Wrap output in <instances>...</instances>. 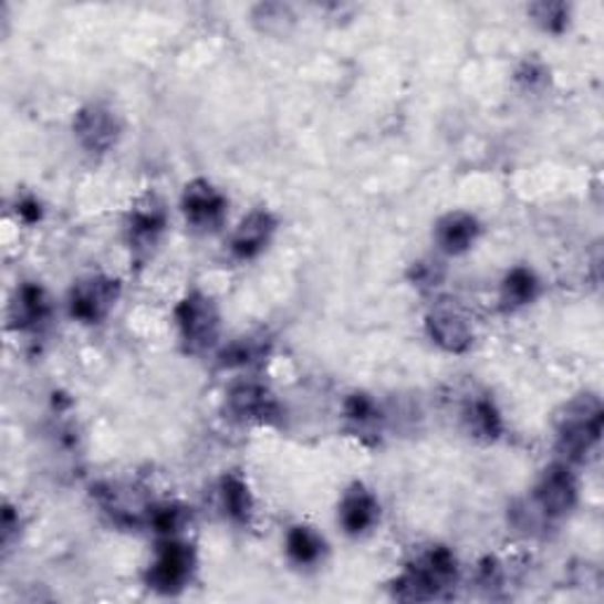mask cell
Wrapping results in <instances>:
<instances>
[{
	"label": "cell",
	"mask_w": 604,
	"mask_h": 604,
	"mask_svg": "<svg viewBox=\"0 0 604 604\" xmlns=\"http://www.w3.org/2000/svg\"><path fill=\"white\" fill-rule=\"evenodd\" d=\"M518 81L527 87V91H539L548 83V69L541 62H524L518 71Z\"/></svg>",
	"instance_id": "cell-25"
},
{
	"label": "cell",
	"mask_w": 604,
	"mask_h": 604,
	"mask_svg": "<svg viewBox=\"0 0 604 604\" xmlns=\"http://www.w3.org/2000/svg\"><path fill=\"white\" fill-rule=\"evenodd\" d=\"M458 579V562L449 548L437 545L420 555L395 581V597L404 602H425L447 595Z\"/></svg>",
	"instance_id": "cell-1"
},
{
	"label": "cell",
	"mask_w": 604,
	"mask_h": 604,
	"mask_svg": "<svg viewBox=\"0 0 604 604\" xmlns=\"http://www.w3.org/2000/svg\"><path fill=\"white\" fill-rule=\"evenodd\" d=\"M345 418L354 430L364 435L368 428H376L381 420V408L364 393H354L345 402Z\"/></svg>",
	"instance_id": "cell-21"
},
{
	"label": "cell",
	"mask_w": 604,
	"mask_h": 604,
	"mask_svg": "<svg viewBox=\"0 0 604 604\" xmlns=\"http://www.w3.org/2000/svg\"><path fill=\"white\" fill-rule=\"evenodd\" d=\"M189 520V512L185 506L180 503H162V506H152L149 510V520L147 524L158 531V534L175 537L177 531H183V527Z\"/></svg>",
	"instance_id": "cell-22"
},
{
	"label": "cell",
	"mask_w": 604,
	"mask_h": 604,
	"mask_svg": "<svg viewBox=\"0 0 604 604\" xmlns=\"http://www.w3.org/2000/svg\"><path fill=\"white\" fill-rule=\"evenodd\" d=\"M277 229V220L272 218L270 210H253L248 212V216L241 220V225L237 227V232L232 237V253L239 260H253L258 258L268 243L274 237Z\"/></svg>",
	"instance_id": "cell-12"
},
{
	"label": "cell",
	"mask_w": 604,
	"mask_h": 604,
	"mask_svg": "<svg viewBox=\"0 0 604 604\" xmlns=\"http://www.w3.org/2000/svg\"><path fill=\"white\" fill-rule=\"evenodd\" d=\"M97 501L104 508V512H110L112 520L121 527H137L149 520L152 503L137 499L135 489L106 485L97 489Z\"/></svg>",
	"instance_id": "cell-13"
},
{
	"label": "cell",
	"mask_w": 604,
	"mask_h": 604,
	"mask_svg": "<svg viewBox=\"0 0 604 604\" xmlns=\"http://www.w3.org/2000/svg\"><path fill=\"white\" fill-rule=\"evenodd\" d=\"M121 283L110 277H85L69 293V312L83 324H100L114 310Z\"/></svg>",
	"instance_id": "cell-6"
},
{
	"label": "cell",
	"mask_w": 604,
	"mask_h": 604,
	"mask_svg": "<svg viewBox=\"0 0 604 604\" xmlns=\"http://www.w3.org/2000/svg\"><path fill=\"white\" fill-rule=\"evenodd\" d=\"M229 414L246 423H274L279 418V404L264 385L239 383L227 395Z\"/></svg>",
	"instance_id": "cell-9"
},
{
	"label": "cell",
	"mask_w": 604,
	"mask_h": 604,
	"mask_svg": "<svg viewBox=\"0 0 604 604\" xmlns=\"http://www.w3.org/2000/svg\"><path fill=\"white\" fill-rule=\"evenodd\" d=\"M260 345L256 341H237L222 352L225 366H246L260 357Z\"/></svg>",
	"instance_id": "cell-24"
},
{
	"label": "cell",
	"mask_w": 604,
	"mask_h": 604,
	"mask_svg": "<svg viewBox=\"0 0 604 604\" xmlns=\"http://www.w3.org/2000/svg\"><path fill=\"white\" fill-rule=\"evenodd\" d=\"M17 212H20V218L24 222H35V220H41V204L33 201V199H24V201H20V206H17Z\"/></svg>",
	"instance_id": "cell-27"
},
{
	"label": "cell",
	"mask_w": 604,
	"mask_h": 604,
	"mask_svg": "<svg viewBox=\"0 0 604 604\" xmlns=\"http://www.w3.org/2000/svg\"><path fill=\"white\" fill-rule=\"evenodd\" d=\"M531 14L537 17V22L545 29L560 33L566 29V22H570V8L564 3H539L531 8Z\"/></svg>",
	"instance_id": "cell-23"
},
{
	"label": "cell",
	"mask_w": 604,
	"mask_h": 604,
	"mask_svg": "<svg viewBox=\"0 0 604 604\" xmlns=\"http://www.w3.org/2000/svg\"><path fill=\"white\" fill-rule=\"evenodd\" d=\"M166 229V210L154 197L142 201L137 208H133L128 218V239L135 251H147V248L156 246L158 237Z\"/></svg>",
	"instance_id": "cell-15"
},
{
	"label": "cell",
	"mask_w": 604,
	"mask_h": 604,
	"mask_svg": "<svg viewBox=\"0 0 604 604\" xmlns=\"http://www.w3.org/2000/svg\"><path fill=\"white\" fill-rule=\"evenodd\" d=\"M381 518L378 499L364 485H352L343 501L337 506V522L343 524L350 537H362L368 529L376 527Z\"/></svg>",
	"instance_id": "cell-11"
},
{
	"label": "cell",
	"mask_w": 604,
	"mask_h": 604,
	"mask_svg": "<svg viewBox=\"0 0 604 604\" xmlns=\"http://www.w3.org/2000/svg\"><path fill=\"white\" fill-rule=\"evenodd\" d=\"M183 210L187 222L199 232H212L227 218V199L206 180H194L185 187Z\"/></svg>",
	"instance_id": "cell-7"
},
{
	"label": "cell",
	"mask_w": 604,
	"mask_h": 604,
	"mask_svg": "<svg viewBox=\"0 0 604 604\" xmlns=\"http://www.w3.org/2000/svg\"><path fill=\"white\" fill-rule=\"evenodd\" d=\"M52 314L48 293L39 287V283H24L17 291L14 302L10 308V319L17 331H39L48 324Z\"/></svg>",
	"instance_id": "cell-14"
},
{
	"label": "cell",
	"mask_w": 604,
	"mask_h": 604,
	"mask_svg": "<svg viewBox=\"0 0 604 604\" xmlns=\"http://www.w3.org/2000/svg\"><path fill=\"white\" fill-rule=\"evenodd\" d=\"M539 295V279L527 268H514L508 272L501 287V300L508 310H518L534 302Z\"/></svg>",
	"instance_id": "cell-20"
},
{
	"label": "cell",
	"mask_w": 604,
	"mask_h": 604,
	"mask_svg": "<svg viewBox=\"0 0 604 604\" xmlns=\"http://www.w3.org/2000/svg\"><path fill=\"white\" fill-rule=\"evenodd\" d=\"M464 423L472 437L485 439V441L499 439L503 433V420H501L499 408H496V404L487 397H477L466 404Z\"/></svg>",
	"instance_id": "cell-17"
},
{
	"label": "cell",
	"mask_w": 604,
	"mask_h": 604,
	"mask_svg": "<svg viewBox=\"0 0 604 604\" xmlns=\"http://www.w3.org/2000/svg\"><path fill=\"white\" fill-rule=\"evenodd\" d=\"M412 279L418 283V287H437V281L441 279V270L437 268V262H418L414 272H412Z\"/></svg>",
	"instance_id": "cell-26"
},
{
	"label": "cell",
	"mask_w": 604,
	"mask_h": 604,
	"mask_svg": "<svg viewBox=\"0 0 604 604\" xmlns=\"http://www.w3.org/2000/svg\"><path fill=\"white\" fill-rule=\"evenodd\" d=\"M74 133L83 149L93 154L110 152L121 135V123L112 110L102 104H91L76 114Z\"/></svg>",
	"instance_id": "cell-8"
},
{
	"label": "cell",
	"mask_w": 604,
	"mask_h": 604,
	"mask_svg": "<svg viewBox=\"0 0 604 604\" xmlns=\"http://www.w3.org/2000/svg\"><path fill=\"white\" fill-rule=\"evenodd\" d=\"M425 326H428V335L433 337V343L451 354H464L472 345V329L468 324V319L456 308L447 305L435 308L428 314Z\"/></svg>",
	"instance_id": "cell-10"
},
{
	"label": "cell",
	"mask_w": 604,
	"mask_h": 604,
	"mask_svg": "<svg viewBox=\"0 0 604 604\" xmlns=\"http://www.w3.org/2000/svg\"><path fill=\"white\" fill-rule=\"evenodd\" d=\"M175 322L187 352L199 354L216 345L220 335V312L208 295L189 293L175 308Z\"/></svg>",
	"instance_id": "cell-3"
},
{
	"label": "cell",
	"mask_w": 604,
	"mask_h": 604,
	"mask_svg": "<svg viewBox=\"0 0 604 604\" xmlns=\"http://www.w3.org/2000/svg\"><path fill=\"white\" fill-rule=\"evenodd\" d=\"M220 499H222V508L227 512L229 520H235L239 524H246L251 520L253 514V493L248 489L246 479L229 472L222 477L220 482Z\"/></svg>",
	"instance_id": "cell-18"
},
{
	"label": "cell",
	"mask_w": 604,
	"mask_h": 604,
	"mask_svg": "<svg viewBox=\"0 0 604 604\" xmlns=\"http://www.w3.org/2000/svg\"><path fill=\"white\" fill-rule=\"evenodd\" d=\"M479 237V222L470 216V212H449L444 216L435 227V241L444 253L460 256Z\"/></svg>",
	"instance_id": "cell-16"
},
{
	"label": "cell",
	"mask_w": 604,
	"mask_h": 604,
	"mask_svg": "<svg viewBox=\"0 0 604 604\" xmlns=\"http://www.w3.org/2000/svg\"><path fill=\"white\" fill-rule=\"evenodd\" d=\"M194 566H197V558H194L191 545L168 537L164 543H158L156 560L147 572L149 589L164 595L180 593L191 581Z\"/></svg>",
	"instance_id": "cell-5"
},
{
	"label": "cell",
	"mask_w": 604,
	"mask_h": 604,
	"mask_svg": "<svg viewBox=\"0 0 604 604\" xmlns=\"http://www.w3.org/2000/svg\"><path fill=\"white\" fill-rule=\"evenodd\" d=\"M579 501V485L572 468L566 464H553L543 470L539 485L534 489V501L531 508L537 514V520L550 522L562 520L574 510Z\"/></svg>",
	"instance_id": "cell-4"
},
{
	"label": "cell",
	"mask_w": 604,
	"mask_h": 604,
	"mask_svg": "<svg viewBox=\"0 0 604 604\" xmlns=\"http://www.w3.org/2000/svg\"><path fill=\"white\" fill-rule=\"evenodd\" d=\"M602 437V404L593 395H583L564 408L558 425V449L570 464H583Z\"/></svg>",
	"instance_id": "cell-2"
},
{
	"label": "cell",
	"mask_w": 604,
	"mask_h": 604,
	"mask_svg": "<svg viewBox=\"0 0 604 604\" xmlns=\"http://www.w3.org/2000/svg\"><path fill=\"white\" fill-rule=\"evenodd\" d=\"M287 553L298 566H314L322 562L326 553V543L312 527L298 524L287 537Z\"/></svg>",
	"instance_id": "cell-19"
}]
</instances>
